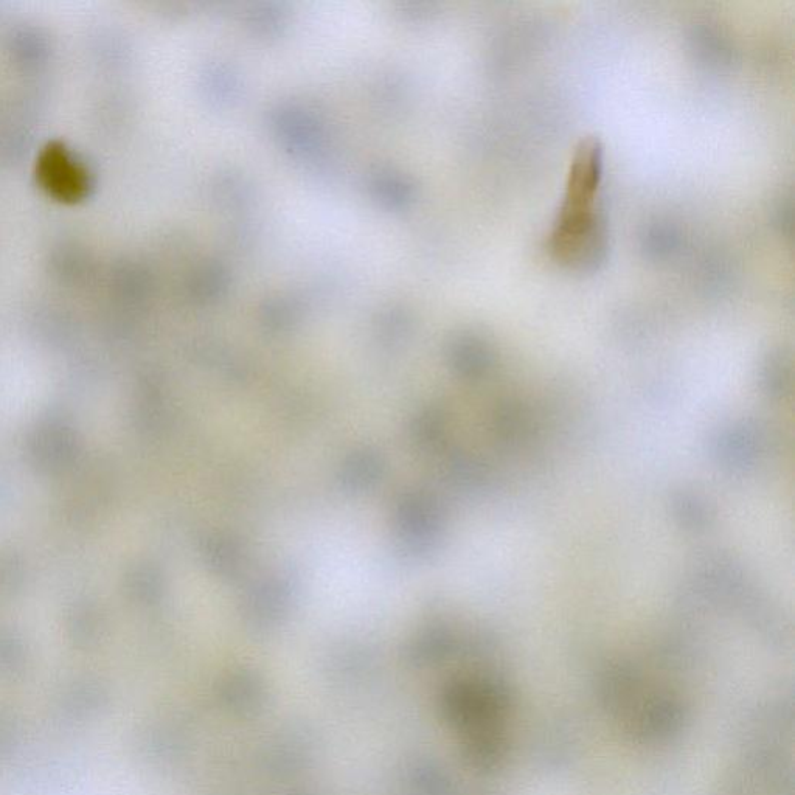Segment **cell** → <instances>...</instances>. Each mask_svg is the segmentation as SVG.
I'll return each instance as SVG.
<instances>
[{"mask_svg": "<svg viewBox=\"0 0 795 795\" xmlns=\"http://www.w3.org/2000/svg\"><path fill=\"white\" fill-rule=\"evenodd\" d=\"M550 255L573 271L591 272L609 254L608 219L603 210L580 215H556L550 232Z\"/></svg>", "mask_w": 795, "mask_h": 795, "instance_id": "1", "label": "cell"}, {"mask_svg": "<svg viewBox=\"0 0 795 795\" xmlns=\"http://www.w3.org/2000/svg\"><path fill=\"white\" fill-rule=\"evenodd\" d=\"M791 216V202H780L777 210H775V223H777V226L789 232V229H791Z\"/></svg>", "mask_w": 795, "mask_h": 795, "instance_id": "5", "label": "cell"}, {"mask_svg": "<svg viewBox=\"0 0 795 795\" xmlns=\"http://www.w3.org/2000/svg\"><path fill=\"white\" fill-rule=\"evenodd\" d=\"M605 171V146L595 137L577 146L567 176L566 193L558 215H577L601 209L598 191Z\"/></svg>", "mask_w": 795, "mask_h": 795, "instance_id": "2", "label": "cell"}, {"mask_svg": "<svg viewBox=\"0 0 795 795\" xmlns=\"http://www.w3.org/2000/svg\"><path fill=\"white\" fill-rule=\"evenodd\" d=\"M691 52L707 66L723 67L732 63L735 49L729 36L709 22L693 25L688 35Z\"/></svg>", "mask_w": 795, "mask_h": 795, "instance_id": "3", "label": "cell"}, {"mask_svg": "<svg viewBox=\"0 0 795 795\" xmlns=\"http://www.w3.org/2000/svg\"><path fill=\"white\" fill-rule=\"evenodd\" d=\"M639 241L640 249L646 257L651 260H667L681 249L682 233L673 223L653 221L643 227Z\"/></svg>", "mask_w": 795, "mask_h": 795, "instance_id": "4", "label": "cell"}]
</instances>
